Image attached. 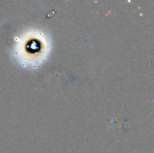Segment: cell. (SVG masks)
<instances>
[{
  "label": "cell",
  "mask_w": 154,
  "mask_h": 153,
  "mask_svg": "<svg viewBox=\"0 0 154 153\" xmlns=\"http://www.w3.org/2000/svg\"><path fill=\"white\" fill-rule=\"evenodd\" d=\"M53 50V37L44 27L29 26L14 36L10 57L16 65L29 72L41 68Z\"/></svg>",
  "instance_id": "obj_1"
}]
</instances>
